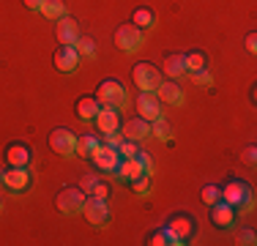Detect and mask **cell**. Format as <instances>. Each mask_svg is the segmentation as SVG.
Masks as SVG:
<instances>
[{
    "label": "cell",
    "instance_id": "obj_1",
    "mask_svg": "<svg viewBox=\"0 0 257 246\" xmlns=\"http://www.w3.org/2000/svg\"><path fill=\"white\" fill-rule=\"evenodd\" d=\"M219 200H224L227 205H232L235 211H249L252 208V189L246 181L241 178H232L222 189H219Z\"/></svg>",
    "mask_w": 257,
    "mask_h": 246
},
{
    "label": "cell",
    "instance_id": "obj_2",
    "mask_svg": "<svg viewBox=\"0 0 257 246\" xmlns=\"http://www.w3.org/2000/svg\"><path fill=\"white\" fill-rule=\"evenodd\" d=\"M96 98H99L101 107H112L118 112L128 107V93L123 82H118V79H101L99 88H96Z\"/></svg>",
    "mask_w": 257,
    "mask_h": 246
},
{
    "label": "cell",
    "instance_id": "obj_3",
    "mask_svg": "<svg viewBox=\"0 0 257 246\" xmlns=\"http://www.w3.org/2000/svg\"><path fill=\"white\" fill-rule=\"evenodd\" d=\"M132 82L140 88V93H156L159 82H162V71L154 63L143 60V63H137L132 69Z\"/></svg>",
    "mask_w": 257,
    "mask_h": 246
},
{
    "label": "cell",
    "instance_id": "obj_4",
    "mask_svg": "<svg viewBox=\"0 0 257 246\" xmlns=\"http://www.w3.org/2000/svg\"><path fill=\"white\" fill-rule=\"evenodd\" d=\"M85 194L79 186H66L60 189L58 197H55V208H58L60 213H66V216H74V213H82L85 208Z\"/></svg>",
    "mask_w": 257,
    "mask_h": 246
},
{
    "label": "cell",
    "instance_id": "obj_5",
    "mask_svg": "<svg viewBox=\"0 0 257 246\" xmlns=\"http://www.w3.org/2000/svg\"><path fill=\"white\" fill-rule=\"evenodd\" d=\"M50 148L58 153V156H66V159L77 156V134L71 132V129H66V126L52 129V134H50Z\"/></svg>",
    "mask_w": 257,
    "mask_h": 246
},
{
    "label": "cell",
    "instance_id": "obj_6",
    "mask_svg": "<svg viewBox=\"0 0 257 246\" xmlns=\"http://www.w3.org/2000/svg\"><path fill=\"white\" fill-rule=\"evenodd\" d=\"M115 44H118L120 52H137L140 47L145 44V36H143V30L137 28V25H132V22H126V25H120L118 30H115Z\"/></svg>",
    "mask_w": 257,
    "mask_h": 246
},
{
    "label": "cell",
    "instance_id": "obj_7",
    "mask_svg": "<svg viewBox=\"0 0 257 246\" xmlns=\"http://www.w3.org/2000/svg\"><path fill=\"white\" fill-rule=\"evenodd\" d=\"M167 232L175 238V243H189L194 235H197V221H194L189 213H178V216H173L170 219V224H167Z\"/></svg>",
    "mask_w": 257,
    "mask_h": 246
},
{
    "label": "cell",
    "instance_id": "obj_8",
    "mask_svg": "<svg viewBox=\"0 0 257 246\" xmlns=\"http://www.w3.org/2000/svg\"><path fill=\"white\" fill-rule=\"evenodd\" d=\"M82 213H85V219H88V224H93V227H104V224H109V219H112L107 200H96V197H90V194L85 197Z\"/></svg>",
    "mask_w": 257,
    "mask_h": 246
},
{
    "label": "cell",
    "instance_id": "obj_9",
    "mask_svg": "<svg viewBox=\"0 0 257 246\" xmlns=\"http://www.w3.org/2000/svg\"><path fill=\"white\" fill-rule=\"evenodd\" d=\"M3 183H6V189H9L11 194H22V192L30 189L33 178H30L28 167H9V170H3Z\"/></svg>",
    "mask_w": 257,
    "mask_h": 246
},
{
    "label": "cell",
    "instance_id": "obj_10",
    "mask_svg": "<svg viewBox=\"0 0 257 246\" xmlns=\"http://www.w3.org/2000/svg\"><path fill=\"white\" fill-rule=\"evenodd\" d=\"M55 69L63 71V74H74L77 66H79V52L74 44H60L58 49H55Z\"/></svg>",
    "mask_w": 257,
    "mask_h": 246
},
{
    "label": "cell",
    "instance_id": "obj_11",
    "mask_svg": "<svg viewBox=\"0 0 257 246\" xmlns=\"http://www.w3.org/2000/svg\"><path fill=\"white\" fill-rule=\"evenodd\" d=\"M137 112H140V118H145L148 123L164 118V115H162V101H159L156 93H140V98H137Z\"/></svg>",
    "mask_w": 257,
    "mask_h": 246
},
{
    "label": "cell",
    "instance_id": "obj_12",
    "mask_svg": "<svg viewBox=\"0 0 257 246\" xmlns=\"http://www.w3.org/2000/svg\"><path fill=\"white\" fill-rule=\"evenodd\" d=\"M90 162H93V167L99 172H112L115 167H118V162H120V153H118V148L101 145L99 151L90 156Z\"/></svg>",
    "mask_w": 257,
    "mask_h": 246
},
{
    "label": "cell",
    "instance_id": "obj_13",
    "mask_svg": "<svg viewBox=\"0 0 257 246\" xmlns=\"http://www.w3.org/2000/svg\"><path fill=\"white\" fill-rule=\"evenodd\" d=\"M211 221H213V227H219V230H230V227L235 224V208L227 205L224 200H216L211 205Z\"/></svg>",
    "mask_w": 257,
    "mask_h": 246
},
{
    "label": "cell",
    "instance_id": "obj_14",
    "mask_svg": "<svg viewBox=\"0 0 257 246\" xmlns=\"http://www.w3.org/2000/svg\"><path fill=\"white\" fill-rule=\"evenodd\" d=\"M156 96L162 104H170V107H178V104H183V90L178 85V79H162L156 88Z\"/></svg>",
    "mask_w": 257,
    "mask_h": 246
},
{
    "label": "cell",
    "instance_id": "obj_15",
    "mask_svg": "<svg viewBox=\"0 0 257 246\" xmlns=\"http://www.w3.org/2000/svg\"><path fill=\"white\" fill-rule=\"evenodd\" d=\"M164 74L167 79H181L183 74H189L186 71V58H183L181 52H167L164 55V60H162V69H159Z\"/></svg>",
    "mask_w": 257,
    "mask_h": 246
},
{
    "label": "cell",
    "instance_id": "obj_16",
    "mask_svg": "<svg viewBox=\"0 0 257 246\" xmlns=\"http://www.w3.org/2000/svg\"><path fill=\"white\" fill-rule=\"evenodd\" d=\"M120 132H123V137H126V140H134V143H143L145 137H151V123L137 115V118H132V120L120 123Z\"/></svg>",
    "mask_w": 257,
    "mask_h": 246
},
{
    "label": "cell",
    "instance_id": "obj_17",
    "mask_svg": "<svg viewBox=\"0 0 257 246\" xmlns=\"http://www.w3.org/2000/svg\"><path fill=\"white\" fill-rule=\"evenodd\" d=\"M30 159H33V151L22 143H11L6 148V164L9 167H28Z\"/></svg>",
    "mask_w": 257,
    "mask_h": 246
},
{
    "label": "cell",
    "instance_id": "obj_18",
    "mask_svg": "<svg viewBox=\"0 0 257 246\" xmlns=\"http://www.w3.org/2000/svg\"><path fill=\"white\" fill-rule=\"evenodd\" d=\"M93 123H96V129H99L101 134L118 132V129H120V112H118V109H112V107H101L99 115L93 118Z\"/></svg>",
    "mask_w": 257,
    "mask_h": 246
},
{
    "label": "cell",
    "instance_id": "obj_19",
    "mask_svg": "<svg viewBox=\"0 0 257 246\" xmlns=\"http://www.w3.org/2000/svg\"><path fill=\"white\" fill-rule=\"evenodd\" d=\"M112 175L118 178V181H123V183H132L134 178H140V175H143V167H140L137 156H132V159H120V162H118V167L112 170Z\"/></svg>",
    "mask_w": 257,
    "mask_h": 246
},
{
    "label": "cell",
    "instance_id": "obj_20",
    "mask_svg": "<svg viewBox=\"0 0 257 246\" xmlns=\"http://www.w3.org/2000/svg\"><path fill=\"white\" fill-rule=\"evenodd\" d=\"M77 118L82 120V123H90L99 115V109H101V104H99V98L96 96H82V98H77Z\"/></svg>",
    "mask_w": 257,
    "mask_h": 246
},
{
    "label": "cell",
    "instance_id": "obj_21",
    "mask_svg": "<svg viewBox=\"0 0 257 246\" xmlns=\"http://www.w3.org/2000/svg\"><path fill=\"white\" fill-rule=\"evenodd\" d=\"M55 36H58L60 44H77L79 39V30H77V22L69 20V17H63V20H58V28H55Z\"/></svg>",
    "mask_w": 257,
    "mask_h": 246
},
{
    "label": "cell",
    "instance_id": "obj_22",
    "mask_svg": "<svg viewBox=\"0 0 257 246\" xmlns=\"http://www.w3.org/2000/svg\"><path fill=\"white\" fill-rule=\"evenodd\" d=\"M101 145H104V140L99 137V134H82V137H77V153L85 156V159H90Z\"/></svg>",
    "mask_w": 257,
    "mask_h": 246
},
{
    "label": "cell",
    "instance_id": "obj_23",
    "mask_svg": "<svg viewBox=\"0 0 257 246\" xmlns=\"http://www.w3.org/2000/svg\"><path fill=\"white\" fill-rule=\"evenodd\" d=\"M39 14H44L47 20L58 22V20H63V17H66V3H63V0H44V6H41Z\"/></svg>",
    "mask_w": 257,
    "mask_h": 246
},
{
    "label": "cell",
    "instance_id": "obj_24",
    "mask_svg": "<svg viewBox=\"0 0 257 246\" xmlns=\"http://www.w3.org/2000/svg\"><path fill=\"white\" fill-rule=\"evenodd\" d=\"M132 25H137L140 30L154 28V25H156V14H154L151 9H145V6H143V9H137V11L132 14Z\"/></svg>",
    "mask_w": 257,
    "mask_h": 246
},
{
    "label": "cell",
    "instance_id": "obj_25",
    "mask_svg": "<svg viewBox=\"0 0 257 246\" xmlns=\"http://www.w3.org/2000/svg\"><path fill=\"white\" fill-rule=\"evenodd\" d=\"M132 189L137 192V197H151L154 194V175H140L132 181Z\"/></svg>",
    "mask_w": 257,
    "mask_h": 246
},
{
    "label": "cell",
    "instance_id": "obj_26",
    "mask_svg": "<svg viewBox=\"0 0 257 246\" xmlns=\"http://www.w3.org/2000/svg\"><path fill=\"white\" fill-rule=\"evenodd\" d=\"M183 58H186V71H189V74H192V71H200V69H205V66H208L205 52H200V49H194V52H186Z\"/></svg>",
    "mask_w": 257,
    "mask_h": 246
},
{
    "label": "cell",
    "instance_id": "obj_27",
    "mask_svg": "<svg viewBox=\"0 0 257 246\" xmlns=\"http://www.w3.org/2000/svg\"><path fill=\"white\" fill-rule=\"evenodd\" d=\"M151 134H154L156 140H162V143H170V140H173V129L167 126V120H164V118H159V120L151 123Z\"/></svg>",
    "mask_w": 257,
    "mask_h": 246
},
{
    "label": "cell",
    "instance_id": "obj_28",
    "mask_svg": "<svg viewBox=\"0 0 257 246\" xmlns=\"http://www.w3.org/2000/svg\"><path fill=\"white\" fill-rule=\"evenodd\" d=\"M74 47H77L79 55H88V58H93V55H96V44H93V39H88V36H79Z\"/></svg>",
    "mask_w": 257,
    "mask_h": 246
},
{
    "label": "cell",
    "instance_id": "obj_29",
    "mask_svg": "<svg viewBox=\"0 0 257 246\" xmlns=\"http://www.w3.org/2000/svg\"><path fill=\"white\" fill-rule=\"evenodd\" d=\"M137 143H134V140H120V145H118V153H120V159H132V156H137Z\"/></svg>",
    "mask_w": 257,
    "mask_h": 246
},
{
    "label": "cell",
    "instance_id": "obj_30",
    "mask_svg": "<svg viewBox=\"0 0 257 246\" xmlns=\"http://www.w3.org/2000/svg\"><path fill=\"white\" fill-rule=\"evenodd\" d=\"M192 79L200 85V88H211L213 85V77L208 74V69H200V71H192Z\"/></svg>",
    "mask_w": 257,
    "mask_h": 246
},
{
    "label": "cell",
    "instance_id": "obj_31",
    "mask_svg": "<svg viewBox=\"0 0 257 246\" xmlns=\"http://www.w3.org/2000/svg\"><path fill=\"white\" fill-rule=\"evenodd\" d=\"M151 243H154V246H164V243H175V238L170 235L167 227H164V230H156L154 235H151Z\"/></svg>",
    "mask_w": 257,
    "mask_h": 246
},
{
    "label": "cell",
    "instance_id": "obj_32",
    "mask_svg": "<svg viewBox=\"0 0 257 246\" xmlns=\"http://www.w3.org/2000/svg\"><path fill=\"white\" fill-rule=\"evenodd\" d=\"M137 162L143 167V175H154V162H151V156L145 151H137Z\"/></svg>",
    "mask_w": 257,
    "mask_h": 246
},
{
    "label": "cell",
    "instance_id": "obj_33",
    "mask_svg": "<svg viewBox=\"0 0 257 246\" xmlns=\"http://www.w3.org/2000/svg\"><path fill=\"white\" fill-rule=\"evenodd\" d=\"M88 194L96 197V200H107V197H109V186H107V183H101V181H96V186L90 189Z\"/></svg>",
    "mask_w": 257,
    "mask_h": 246
},
{
    "label": "cell",
    "instance_id": "obj_34",
    "mask_svg": "<svg viewBox=\"0 0 257 246\" xmlns=\"http://www.w3.org/2000/svg\"><path fill=\"white\" fill-rule=\"evenodd\" d=\"M216 200H219V186H213V183H208V186L203 189V202H208V205H213Z\"/></svg>",
    "mask_w": 257,
    "mask_h": 246
},
{
    "label": "cell",
    "instance_id": "obj_35",
    "mask_svg": "<svg viewBox=\"0 0 257 246\" xmlns=\"http://www.w3.org/2000/svg\"><path fill=\"white\" fill-rule=\"evenodd\" d=\"M104 145H109V148H118L120 145V140H123V132H120V129H118V132H109V134H104Z\"/></svg>",
    "mask_w": 257,
    "mask_h": 246
},
{
    "label": "cell",
    "instance_id": "obj_36",
    "mask_svg": "<svg viewBox=\"0 0 257 246\" xmlns=\"http://www.w3.org/2000/svg\"><path fill=\"white\" fill-rule=\"evenodd\" d=\"M96 181H99V178H96V175H82V181H79V189H82V192L88 194L90 189L96 186Z\"/></svg>",
    "mask_w": 257,
    "mask_h": 246
},
{
    "label": "cell",
    "instance_id": "obj_37",
    "mask_svg": "<svg viewBox=\"0 0 257 246\" xmlns=\"http://www.w3.org/2000/svg\"><path fill=\"white\" fill-rule=\"evenodd\" d=\"M243 162H246V164H254V162H257V148H254V145H246V148H243Z\"/></svg>",
    "mask_w": 257,
    "mask_h": 246
},
{
    "label": "cell",
    "instance_id": "obj_38",
    "mask_svg": "<svg viewBox=\"0 0 257 246\" xmlns=\"http://www.w3.org/2000/svg\"><path fill=\"white\" fill-rule=\"evenodd\" d=\"M238 241H241L243 246H252V243H254V230H241Z\"/></svg>",
    "mask_w": 257,
    "mask_h": 246
},
{
    "label": "cell",
    "instance_id": "obj_39",
    "mask_svg": "<svg viewBox=\"0 0 257 246\" xmlns=\"http://www.w3.org/2000/svg\"><path fill=\"white\" fill-rule=\"evenodd\" d=\"M243 41H246V49H249V52H257V36H254V33H246V39H243Z\"/></svg>",
    "mask_w": 257,
    "mask_h": 246
},
{
    "label": "cell",
    "instance_id": "obj_40",
    "mask_svg": "<svg viewBox=\"0 0 257 246\" xmlns=\"http://www.w3.org/2000/svg\"><path fill=\"white\" fill-rule=\"evenodd\" d=\"M22 3H25V9H30V11H41L44 0H22Z\"/></svg>",
    "mask_w": 257,
    "mask_h": 246
},
{
    "label": "cell",
    "instance_id": "obj_41",
    "mask_svg": "<svg viewBox=\"0 0 257 246\" xmlns=\"http://www.w3.org/2000/svg\"><path fill=\"white\" fill-rule=\"evenodd\" d=\"M0 189H6V183H3V170H0Z\"/></svg>",
    "mask_w": 257,
    "mask_h": 246
}]
</instances>
